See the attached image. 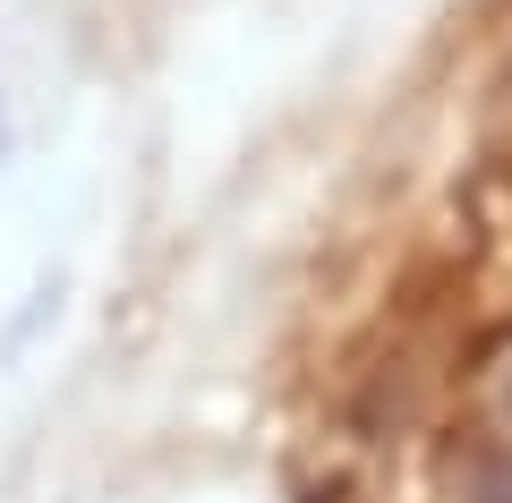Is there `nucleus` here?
Wrapping results in <instances>:
<instances>
[{
	"instance_id": "f257e3e1",
	"label": "nucleus",
	"mask_w": 512,
	"mask_h": 503,
	"mask_svg": "<svg viewBox=\"0 0 512 503\" xmlns=\"http://www.w3.org/2000/svg\"><path fill=\"white\" fill-rule=\"evenodd\" d=\"M470 503H512V444H504V452H478V469H470Z\"/></svg>"
},
{
	"instance_id": "f03ea898",
	"label": "nucleus",
	"mask_w": 512,
	"mask_h": 503,
	"mask_svg": "<svg viewBox=\"0 0 512 503\" xmlns=\"http://www.w3.org/2000/svg\"><path fill=\"white\" fill-rule=\"evenodd\" d=\"M18 154V111H9V94H0V162Z\"/></svg>"
}]
</instances>
